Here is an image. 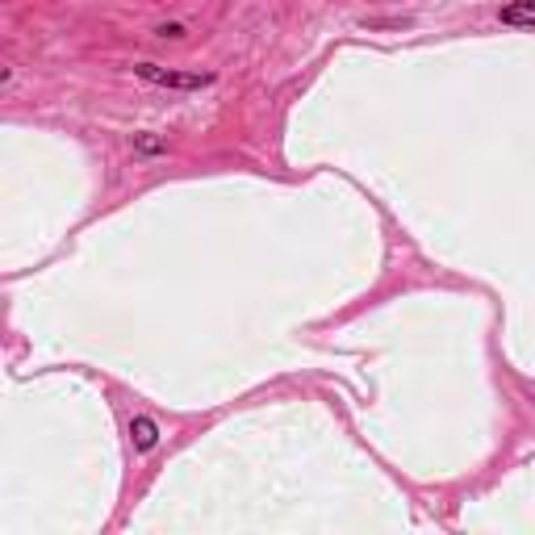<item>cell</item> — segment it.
Instances as JSON below:
<instances>
[{"label":"cell","instance_id":"obj_1","mask_svg":"<svg viewBox=\"0 0 535 535\" xmlns=\"http://www.w3.org/2000/svg\"><path fill=\"white\" fill-rule=\"evenodd\" d=\"M134 76L147 84H159V88H180V92H197V88L214 84L209 72H168V67H159V63H138Z\"/></svg>","mask_w":535,"mask_h":535},{"label":"cell","instance_id":"obj_2","mask_svg":"<svg viewBox=\"0 0 535 535\" xmlns=\"http://www.w3.org/2000/svg\"><path fill=\"white\" fill-rule=\"evenodd\" d=\"M130 435H134V448H138V452H151V448L159 444V427H155V418H147V414L134 418V423H130Z\"/></svg>","mask_w":535,"mask_h":535},{"label":"cell","instance_id":"obj_3","mask_svg":"<svg viewBox=\"0 0 535 535\" xmlns=\"http://www.w3.org/2000/svg\"><path fill=\"white\" fill-rule=\"evenodd\" d=\"M506 26H535V0H510L502 9Z\"/></svg>","mask_w":535,"mask_h":535},{"label":"cell","instance_id":"obj_4","mask_svg":"<svg viewBox=\"0 0 535 535\" xmlns=\"http://www.w3.org/2000/svg\"><path fill=\"white\" fill-rule=\"evenodd\" d=\"M134 147L143 151V155H155V151H164V138H155V134H138V138H134Z\"/></svg>","mask_w":535,"mask_h":535}]
</instances>
